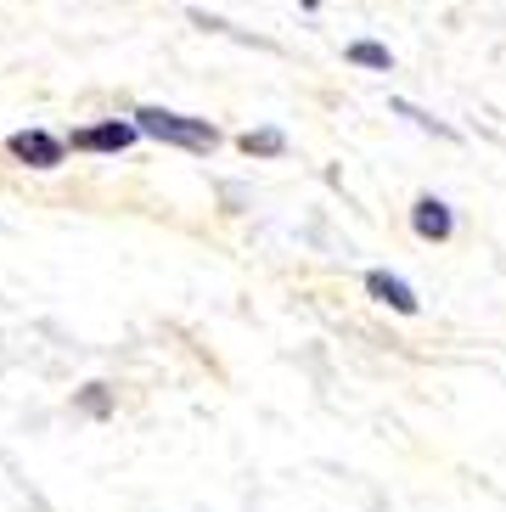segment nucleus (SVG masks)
Masks as SVG:
<instances>
[{"mask_svg":"<svg viewBox=\"0 0 506 512\" xmlns=\"http://www.w3.org/2000/svg\"><path fill=\"white\" fill-rule=\"evenodd\" d=\"M135 130L152 141H164V147H186V152H209L220 141L209 119H192V113H175V107H141L135 113Z\"/></svg>","mask_w":506,"mask_h":512,"instance_id":"f257e3e1","label":"nucleus"},{"mask_svg":"<svg viewBox=\"0 0 506 512\" xmlns=\"http://www.w3.org/2000/svg\"><path fill=\"white\" fill-rule=\"evenodd\" d=\"M135 119H107V124H90V130H74L68 136V147L74 152H124V147H135Z\"/></svg>","mask_w":506,"mask_h":512,"instance_id":"f03ea898","label":"nucleus"},{"mask_svg":"<svg viewBox=\"0 0 506 512\" xmlns=\"http://www.w3.org/2000/svg\"><path fill=\"white\" fill-rule=\"evenodd\" d=\"M6 147H12L17 164H29V169H57V164H62V152H68V141H57L51 130H17Z\"/></svg>","mask_w":506,"mask_h":512,"instance_id":"7ed1b4c3","label":"nucleus"},{"mask_svg":"<svg viewBox=\"0 0 506 512\" xmlns=\"http://www.w3.org/2000/svg\"><path fill=\"white\" fill-rule=\"evenodd\" d=\"M366 293H372L377 304H388V310H394V316H417V310H422L417 287L405 282V276L383 271V265H377V271H366Z\"/></svg>","mask_w":506,"mask_h":512,"instance_id":"20e7f679","label":"nucleus"},{"mask_svg":"<svg viewBox=\"0 0 506 512\" xmlns=\"http://www.w3.org/2000/svg\"><path fill=\"white\" fill-rule=\"evenodd\" d=\"M411 231H417L422 242H450V231H456V214H450L445 197L422 192L417 203H411Z\"/></svg>","mask_w":506,"mask_h":512,"instance_id":"39448f33","label":"nucleus"},{"mask_svg":"<svg viewBox=\"0 0 506 512\" xmlns=\"http://www.w3.org/2000/svg\"><path fill=\"white\" fill-rule=\"evenodd\" d=\"M349 62H355V68H372V74H388V68H394V51L377 46V40H355V46H349Z\"/></svg>","mask_w":506,"mask_h":512,"instance_id":"423d86ee","label":"nucleus"},{"mask_svg":"<svg viewBox=\"0 0 506 512\" xmlns=\"http://www.w3.org/2000/svg\"><path fill=\"white\" fill-rule=\"evenodd\" d=\"M242 152H248V158H276V152H287V136L282 130H248V136H242Z\"/></svg>","mask_w":506,"mask_h":512,"instance_id":"0eeeda50","label":"nucleus"}]
</instances>
